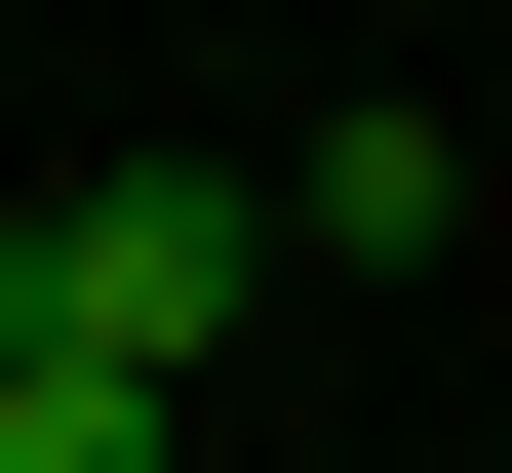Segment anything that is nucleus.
<instances>
[{"mask_svg": "<svg viewBox=\"0 0 512 473\" xmlns=\"http://www.w3.org/2000/svg\"><path fill=\"white\" fill-rule=\"evenodd\" d=\"M237 237H316V276H434V237H473V119H434V79H355V119L276 158Z\"/></svg>", "mask_w": 512, "mask_h": 473, "instance_id": "nucleus-2", "label": "nucleus"}, {"mask_svg": "<svg viewBox=\"0 0 512 473\" xmlns=\"http://www.w3.org/2000/svg\"><path fill=\"white\" fill-rule=\"evenodd\" d=\"M237 158H79V198H40V355H79V395H197V355H237Z\"/></svg>", "mask_w": 512, "mask_h": 473, "instance_id": "nucleus-1", "label": "nucleus"}, {"mask_svg": "<svg viewBox=\"0 0 512 473\" xmlns=\"http://www.w3.org/2000/svg\"><path fill=\"white\" fill-rule=\"evenodd\" d=\"M0 473H197V395H79V355H0Z\"/></svg>", "mask_w": 512, "mask_h": 473, "instance_id": "nucleus-3", "label": "nucleus"}, {"mask_svg": "<svg viewBox=\"0 0 512 473\" xmlns=\"http://www.w3.org/2000/svg\"><path fill=\"white\" fill-rule=\"evenodd\" d=\"M0 355H40V198H0Z\"/></svg>", "mask_w": 512, "mask_h": 473, "instance_id": "nucleus-4", "label": "nucleus"}]
</instances>
